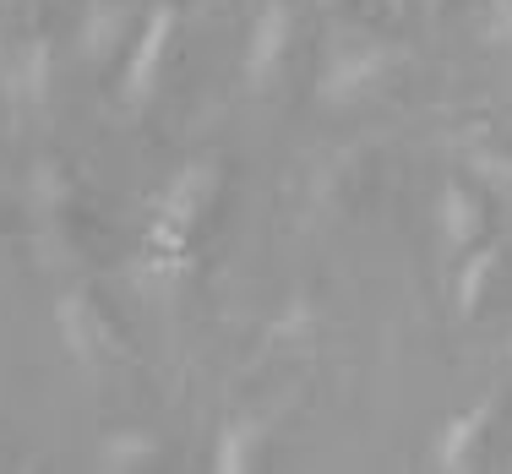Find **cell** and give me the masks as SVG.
Returning <instances> with one entry per match:
<instances>
[{
    "mask_svg": "<svg viewBox=\"0 0 512 474\" xmlns=\"http://www.w3.org/2000/svg\"><path fill=\"white\" fill-rule=\"evenodd\" d=\"M404 66V50L376 33H344L333 39V50L322 55V71H316V104L322 109H355L365 99L393 82V71Z\"/></svg>",
    "mask_w": 512,
    "mask_h": 474,
    "instance_id": "1",
    "label": "cell"
},
{
    "mask_svg": "<svg viewBox=\"0 0 512 474\" xmlns=\"http://www.w3.org/2000/svg\"><path fill=\"white\" fill-rule=\"evenodd\" d=\"M218 180H224L218 158H191V164H180L175 175H169V186L158 191V202L148 213V246L153 251H180V257H191V235H197L207 208L218 202Z\"/></svg>",
    "mask_w": 512,
    "mask_h": 474,
    "instance_id": "2",
    "label": "cell"
},
{
    "mask_svg": "<svg viewBox=\"0 0 512 474\" xmlns=\"http://www.w3.org/2000/svg\"><path fill=\"white\" fill-rule=\"evenodd\" d=\"M55 333H60V349L88 371L115 366V360L131 355V344L115 327V316H109L88 289H66V295L55 300Z\"/></svg>",
    "mask_w": 512,
    "mask_h": 474,
    "instance_id": "3",
    "label": "cell"
},
{
    "mask_svg": "<svg viewBox=\"0 0 512 474\" xmlns=\"http://www.w3.org/2000/svg\"><path fill=\"white\" fill-rule=\"evenodd\" d=\"M175 33H180V11L169 6V0L148 6V17H142L137 39H131V50H126V66H120V104H126L131 115L153 104L158 77H164L169 50H175Z\"/></svg>",
    "mask_w": 512,
    "mask_h": 474,
    "instance_id": "4",
    "label": "cell"
},
{
    "mask_svg": "<svg viewBox=\"0 0 512 474\" xmlns=\"http://www.w3.org/2000/svg\"><path fill=\"white\" fill-rule=\"evenodd\" d=\"M289 44H295V6L289 0H262L246 33V88L256 99H273L289 71Z\"/></svg>",
    "mask_w": 512,
    "mask_h": 474,
    "instance_id": "5",
    "label": "cell"
},
{
    "mask_svg": "<svg viewBox=\"0 0 512 474\" xmlns=\"http://www.w3.org/2000/svg\"><path fill=\"white\" fill-rule=\"evenodd\" d=\"M50 82H55V50L50 39H22V44H0V93L17 115L50 104Z\"/></svg>",
    "mask_w": 512,
    "mask_h": 474,
    "instance_id": "6",
    "label": "cell"
},
{
    "mask_svg": "<svg viewBox=\"0 0 512 474\" xmlns=\"http://www.w3.org/2000/svg\"><path fill=\"white\" fill-rule=\"evenodd\" d=\"M491 420H496V393H485L480 404L458 409V415H447L436 425L431 436V453H425V464L442 469V474H463L474 469V458H480L485 436H491Z\"/></svg>",
    "mask_w": 512,
    "mask_h": 474,
    "instance_id": "7",
    "label": "cell"
},
{
    "mask_svg": "<svg viewBox=\"0 0 512 474\" xmlns=\"http://www.w3.org/2000/svg\"><path fill=\"white\" fill-rule=\"evenodd\" d=\"M485 197L480 186H469L463 175L442 180V191H436V240H442V257L458 262L463 251H474L485 240Z\"/></svg>",
    "mask_w": 512,
    "mask_h": 474,
    "instance_id": "8",
    "label": "cell"
},
{
    "mask_svg": "<svg viewBox=\"0 0 512 474\" xmlns=\"http://www.w3.org/2000/svg\"><path fill=\"white\" fill-rule=\"evenodd\" d=\"M126 33H131V11L120 6V0H88V11H82V22H77V55L88 60V66H104V60H115L120 50H131Z\"/></svg>",
    "mask_w": 512,
    "mask_h": 474,
    "instance_id": "9",
    "label": "cell"
},
{
    "mask_svg": "<svg viewBox=\"0 0 512 474\" xmlns=\"http://www.w3.org/2000/svg\"><path fill=\"white\" fill-rule=\"evenodd\" d=\"M496 267H502V246H491V240H480L474 251H463V257L453 262V311L463 316V322H474V316L485 311Z\"/></svg>",
    "mask_w": 512,
    "mask_h": 474,
    "instance_id": "10",
    "label": "cell"
},
{
    "mask_svg": "<svg viewBox=\"0 0 512 474\" xmlns=\"http://www.w3.org/2000/svg\"><path fill=\"white\" fill-rule=\"evenodd\" d=\"M267 453V420L256 415H229L213 436V469L224 474H251Z\"/></svg>",
    "mask_w": 512,
    "mask_h": 474,
    "instance_id": "11",
    "label": "cell"
},
{
    "mask_svg": "<svg viewBox=\"0 0 512 474\" xmlns=\"http://www.w3.org/2000/svg\"><path fill=\"white\" fill-rule=\"evenodd\" d=\"M93 464L104 474H148V469H164V442L153 431H109L93 453Z\"/></svg>",
    "mask_w": 512,
    "mask_h": 474,
    "instance_id": "12",
    "label": "cell"
},
{
    "mask_svg": "<svg viewBox=\"0 0 512 474\" xmlns=\"http://www.w3.org/2000/svg\"><path fill=\"white\" fill-rule=\"evenodd\" d=\"M28 208H33L39 235H60V229H66V213H71V180H66V169H60V164H39V169H33Z\"/></svg>",
    "mask_w": 512,
    "mask_h": 474,
    "instance_id": "13",
    "label": "cell"
},
{
    "mask_svg": "<svg viewBox=\"0 0 512 474\" xmlns=\"http://www.w3.org/2000/svg\"><path fill=\"white\" fill-rule=\"evenodd\" d=\"M458 158H463V175H469L480 191L512 197V153L502 148V142L474 137V142H463V148H458Z\"/></svg>",
    "mask_w": 512,
    "mask_h": 474,
    "instance_id": "14",
    "label": "cell"
},
{
    "mask_svg": "<svg viewBox=\"0 0 512 474\" xmlns=\"http://www.w3.org/2000/svg\"><path fill=\"white\" fill-rule=\"evenodd\" d=\"M485 44L491 50H512V0H491L485 6Z\"/></svg>",
    "mask_w": 512,
    "mask_h": 474,
    "instance_id": "15",
    "label": "cell"
},
{
    "mask_svg": "<svg viewBox=\"0 0 512 474\" xmlns=\"http://www.w3.org/2000/svg\"><path fill=\"white\" fill-rule=\"evenodd\" d=\"M316 6H327V11H333V6H344V0H316Z\"/></svg>",
    "mask_w": 512,
    "mask_h": 474,
    "instance_id": "16",
    "label": "cell"
},
{
    "mask_svg": "<svg viewBox=\"0 0 512 474\" xmlns=\"http://www.w3.org/2000/svg\"><path fill=\"white\" fill-rule=\"evenodd\" d=\"M507 349H512V344H507Z\"/></svg>",
    "mask_w": 512,
    "mask_h": 474,
    "instance_id": "17",
    "label": "cell"
}]
</instances>
